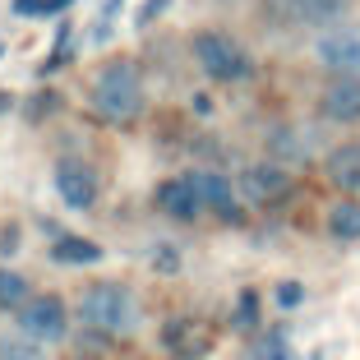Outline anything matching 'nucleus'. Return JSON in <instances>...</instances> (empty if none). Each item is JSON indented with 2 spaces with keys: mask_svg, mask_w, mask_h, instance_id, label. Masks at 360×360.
<instances>
[{
  "mask_svg": "<svg viewBox=\"0 0 360 360\" xmlns=\"http://www.w3.org/2000/svg\"><path fill=\"white\" fill-rule=\"evenodd\" d=\"M255 356H259V360H296V351L286 347V338H282V333H268V338L255 347Z\"/></svg>",
  "mask_w": 360,
  "mask_h": 360,
  "instance_id": "17",
  "label": "nucleus"
},
{
  "mask_svg": "<svg viewBox=\"0 0 360 360\" xmlns=\"http://www.w3.org/2000/svg\"><path fill=\"white\" fill-rule=\"evenodd\" d=\"M79 319L102 333H120L134 323V296L120 282H93L79 300Z\"/></svg>",
  "mask_w": 360,
  "mask_h": 360,
  "instance_id": "2",
  "label": "nucleus"
},
{
  "mask_svg": "<svg viewBox=\"0 0 360 360\" xmlns=\"http://www.w3.org/2000/svg\"><path fill=\"white\" fill-rule=\"evenodd\" d=\"M65 5H70V0H46V14H60Z\"/></svg>",
  "mask_w": 360,
  "mask_h": 360,
  "instance_id": "24",
  "label": "nucleus"
},
{
  "mask_svg": "<svg viewBox=\"0 0 360 360\" xmlns=\"http://www.w3.org/2000/svg\"><path fill=\"white\" fill-rule=\"evenodd\" d=\"M255 319H259V296H255V291H245L240 309H236V328H255Z\"/></svg>",
  "mask_w": 360,
  "mask_h": 360,
  "instance_id": "18",
  "label": "nucleus"
},
{
  "mask_svg": "<svg viewBox=\"0 0 360 360\" xmlns=\"http://www.w3.org/2000/svg\"><path fill=\"white\" fill-rule=\"evenodd\" d=\"M56 190H60V199L70 208H93L97 203V171L84 167L79 158H65L56 167Z\"/></svg>",
  "mask_w": 360,
  "mask_h": 360,
  "instance_id": "5",
  "label": "nucleus"
},
{
  "mask_svg": "<svg viewBox=\"0 0 360 360\" xmlns=\"http://www.w3.org/2000/svg\"><path fill=\"white\" fill-rule=\"evenodd\" d=\"M319 111L328 120H338V125H356L360 120V75H338L328 88H323V97H319Z\"/></svg>",
  "mask_w": 360,
  "mask_h": 360,
  "instance_id": "6",
  "label": "nucleus"
},
{
  "mask_svg": "<svg viewBox=\"0 0 360 360\" xmlns=\"http://www.w3.org/2000/svg\"><path fill=\"white\" fill-rule=\"evenodd\" d=\"M19 323H23V338L32 342H60L65 338V305L60 296H37L19 309Z\"/></svg>",
  "mask_w": 360,
  "mask_h": 360,
  "instance_id": "4",
  "label": "nucleus"
},
{
  "mask_svg": "<svg viewBox=\"0 0 360 360\" xmlns=\"http://www.w3.org/2000/svg\"><path fill=\"white\" fill-rule=\"evenodd\" d=\"M158 208L167 212V217H180V222H194L203 208L199 190H194V180H167V185H158Z\"/></svg>",
  "mask_w": 360,
  "mask_h": 360,
  "instance_id": "9",
  "label": "nucleus"
},
{
  "mask_svg": "<svg viewBox=\"0 0 360 360\" xmlns=\"http://www.w3.org/2000/svg\"><path fill=\"white\" fill-rule=\"evenodd\" d=\"M42 342H32V338H5L0 342V360H42Z\"/></svg>",
  "mask_w": 360,
  "mask_h": 360,
  "instance_id": "16",
  "label": "nucleus"
},
{
  "mask_svg": "<svg viewBox=\"0 0 360 360\" xmlns=\"http://www.w3.org/2000/svg\"><path fill=\"white\" fill-rule=\"evenodd\" d=\"M167 5H171V0H143V10H139V14H134V23H139V28H148V23H153V19H158V14H162V10H167Z\"/></svg>",
  "mask_w": 360,
  "mask_h": 360,
  "instance_id": "21",
  "label": "nucleus"
},
{
  "mask_svg": "<svg viewBox=\"0 0 360 360\" xmlns=\"http://www.w3.org/2000/svg\"><path fill=\"white\" fill-rule=\"evenodd\" d=\"M51 259L65 268H79V264H97L102 259V245L84 240V236H60V240L51 245Z\"/></svg>",
  "mask_w": 360,
  "mask_h": 360,
  "instance_id": "13",
  "label": "nucleus"
},
{
  "mask_svg": "<svg viewBox=\"0 0 360 360\" xmlns=\"http://www.w3.org/2000/svg\"><path fill=\"white\" fill-rule=\"evenodd\" d=\"M328 180L338 190L356 194L360 190V143H342L338 153L328 158Z\"/></svg>",
  "mask_w": 360,
  "mask_h": 360,
  "instance_id": "12",
  "label": "nucleus"
},
{
  "mask_svg": "<svg viewBox=\"0 0 360 360\" xmlns=\"http://www.w3.org/2000/svg\"><path fill=\"white\" fill-rule=\"evenodd\" d=\"M153 268H158V273H176V268H180V255L171 250V245H158V250H153Z\"/></svg>",
  "mask_w": 360,
  "mask_h": 360,
  "instance_id": "20",
  "label": "nucleus"
},
{
  "mask_svg": "<svg viewBox=\"0 0 360 360\" xmlns=\"http://www.w3.org/2000/svg\"><path fill=\"white\" fill-rule=\"evenodd\" d=\"M314 51L338 75H360V32H323Z\"/></svg>",
  "mask_w": 360,
  "mask_h": 360,
  "instance_id": "7",
  "label": "nucleus"
},
{
  "mask_svg": "<svg viewBox=\"0 0 360 360\" xmlns=\"http://www.w3.org/2000/svg\"><path fill=\"white\" fill-rule=\"evenodd\" d=\"M194 190H199V199H203V208H212L217 217H240V203H236V190H231V180L226 176H217V171H194Z\"/></svg>",
  "mask_w": 360,
  "mask_h": 360,
  "instance_id": "8",
  "label": "nucleus"
},
{
  "mask_svg": "<svg viewBox=\"0 0 360 360\" xmlns=\"http://www.w3.org/2000/svg\"><path fill=\"white\" fill-rule=\"evenodd\" d=\"M240 194L250 203H277L286 194V171L282 167H268V162H264V167H250L240 176Z\"/></svg>",
  "mask_w": 360,
  "mask_h": 360,
  "instance_id": "10",
  "label": "nucleus"
},
{
  "mask_svg": "<svg viewBox=\"0 0 360 360\" xmlns=\"http://www.w3.org/2000/svg\"><path fill=\"white\" fill-rule=\"evenodd\" d=\"M300 300H305V286H300V282H282V286H277V305H282V309H296Z\"/></svg>",
  "mask_w": 360,
  "mask_h": 360,
  "instance_id": "19",
  "label": "nucleus"
},
{
  "mask_svg": "<svg viewBox=\"0 0 360 360\" xmlns=\"http://www.w3.org/2000/svg\"><path fill=\"white\" fill-rule=\"evenodd\" d=\"M97 111H102L106 120H134L139 111H143V84H139V70L129 60H111L97 75Z\"/></svg>",
  "mask_w": 360,
  "mask_h": 360,
  "instance_id": "1",
  "label": "nucleus"
},
{
  "mask_svg": "<svg viewBox=\"0 0 360 360\" xmlns=\"http://www.w3.org/2000/svg\"><path fill=\"white\" fill-rule=\"evenodd\" d=\"M14 10L28 14V19H37V14H46V0H14Z\"/></svg>",
  "mask_w": 360,
  "mask_h": 360,
  "instance_id": "22",
  "label": "nucleus"
},
{
  "mask_svg": "<svg viewBox=\"0 0 360 360\" xmlns=\"http://www.w3.org/2000/svg\"><path fill=\"white\" fill-rule=\"evenodd\" d=\"M194 56H199L203 75L217 79V84H240V79H250V56H245L240 42L226 37V32H199V37H194Z\"/></svg>",
  "mask_w": 360,
  "mask_h": 360,
  "instance_id": "3",
  "label": "nucleus"
},
{
  "mask_svg": "<svg viewBox=\"0 0 360 360\" xmlns=\"http://www.w3.org/2000/svg\"><path fill=\"white\" fill-rule=\"evenodd\" d=\"M0 106H5V102H0Z\"/></svg>",
  "mask_w": 360,
  "mask_h": 360,
  "instance_id": "25",
  "label": "nucleus"
},
{
  "mask_svg": "<svg viewBox=\"0 0 360 360\" xmlns=\"http://www.w3.org/2000/svg\"><path fill=\"white\" fill-rule=\"evenodd\" d=\"M120 5H125V0H106V5H102V19H116Z\"/></svg>",
  "mask_w": 360,
  "mask_h": 360,
  "instance_id": "23",
  "label": "nucleus"
},
{
  "mask_svg": "<svg viewBox=\"0 0 360 360\" xmlns=\"http://www.w3.org/2000/svg\"><path fill=\"white\" fill-rule=\"evenodd\" d=\"M28 305V282L10 268H0V309H23Z\"/></svg>",
  "mask_w": 360,
  "mask_h": 360,
  "instance_id": "15",
  "label": "nucleus"
},
{
  "mask_svg": "<svg viewBox=\"0 0 360 360\" xmlns=\"http://www.w3.org/2000/svg\"><path fill=\"white\" fill-rule=\"evenodd\" d=\"M351 0H282V10L286 19H296V23H333L347 14Z\"/></svg>",
  "mask_w": 360,
  "mask_h": 360,
  "instance_id": "11",
  "label": "nucleus"
},
{
  "mask_svg": "<svg viewBox=\"0 0 360 360\" xmlns=\"http://www.w3.org/2000/svg\"><path fill=\"white\" fill-rule=\"evenodd\" d=\"M328 231L338 240H360V203L356 199H342L338 208L328 212Z\"/></svg>",
  "mask_w": 360,
  "mask_h": 360,
  "instance_id": "14",
  "label": "nucleus"
}]
</instances>
